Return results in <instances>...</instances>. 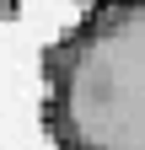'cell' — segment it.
I'll list each match as a JSON object with an SVG mask.
<instances>
[{
    "mask_svg": "<svg viewBox=\"0 0 145 150\" xmlns=\"http://www.w3.org/2000/svg\"><path fill=\"white\" fill-rule=\"evenodd\" d=\"M43 129L59 150H145V0H97L43 54Z\"/></svg>",
    "mask_w": 145,
    "mask_h": 150,
    "instance_id": "1",
    "label": "cell"
},
{
    "mask_svg": "<svg viewBox=\"0 0 145 150\" xmlns=\"http://www.w3.org/2000/svg\"><path fill=\"white\" fill-rule=\"evenodd\" d=\"M16 11H22V0H0V22H11Z\"/></svg>",
    "mask_w": 145,
    "mask_h": 150,
    "instance_id": "2",
    "label": "cell"
}]
</instances>
